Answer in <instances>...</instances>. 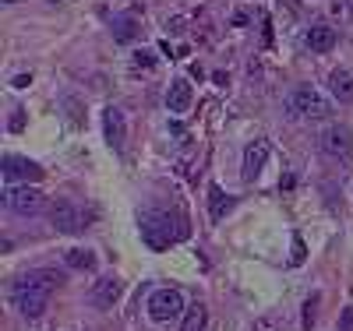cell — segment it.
I'll use <instances>...</instances> for the list:
<instances>
[{
    "mask_svg": "<svg viewBox=\"0 0 353 331\" xmlns=\"http://www.w3.org/2000/svg\"><path fill=\"white\" fill-rule=\"evenodd\" d=\"M141 239L149 244L152 250H166L170 244L184 239V226L176 222V215L163 212V208H152V212H141Z\"/></svg>",
    "mask_w": 353,
    "mask_h": 331,
    "instance_id": "6da1fadb",
    "label": "cell"
},
{
    "mask_svg": "<svg viewBox=\"0 0 353 331\" xmlns=\"http://www.w3.org/2000/svg\"><path fill=\"white\" fill-rule=\"evenodd\" d=\"M286 109H290V116H297V120H325L332 113L325 96L314 92V88H297V92H290Z\"/></svg>",
    "mask_w": 353,
    "mask_h": 331,
    "instance_id": "7a4b0ae2",
    "label": "cell"
},
{
    "mask_svg": "<svg viewBox=\"0 0 353 331\" xmlns=\"http://www.w3.org/2000/svg\"><path fill=\"white\" fill-rule=\"evenodd\" d=\"M8 208L14 215H39L46 208V194L36 184H21V187H8Z\"/></svg>",
    "mask_w": 353,
    "mask_h": 331,
    "instance_id": "3957f363",
    "label": "cell"
},
{
    "mask_svg": "<svg viewBox=\"0 0 353 331\" xmlns=\"http://www.w3.org/2000/svg\"><path fill=\"white\" fill-rule=\"evenodd\" d=\"M50 222H53L57 233H81V229L88 226V215L81 212L74 201L61 197V201H53V204H50Z\"/></svg>",
    "mask_w": 353,
    "mask_h": 331,
    "instance_id": "277c9868",
    "label": "cell"
},
{
    "mask_svg": "<svg viewBox=\"0 0 353 331\" xmlns=\"http://www.w3.org/2000/svg\"><path fill=\"white\" fill-rule=\"evenodd\" d=\"M188 307H184V296H181V289H156L152 296H149V317L152 321H173V317H181Z\"/></svg>",
    "mask_w": 353,
    "mask_h": 331,
    "instance_id": "5b68a950",
    "label": "cell"
},
{
    "mask_svg": "<svg viewBox=\"0 0 353 331\" xmlns=\"http://www.w3.org/2000/svg\"><path fill=\"white\" fill-rule=\"evenodd\" d=\"M318 145H321V152H325V156L339 159V156H350V148H353V134H350V127H346V124H329L325 131H321Z\"/></svg>",
    "mask_w": 353,
    "mask_h": 331,
    "instance_id": "8992f818",
    "label": "cell"
},
{
    "mask_svg": "<svg viewBox=\"0 0 353 331\" xmlns=\"http://www.w3.org/2000/svg\"><path fill=\"white\" fill-rule=\"evenodd\" d=\"M61 282H64L61 272H53V268H39V272H25V275H18L11 289H32V292H46V296H50Z\"/></svg>",
    "mask_w": 353,
    "mask_h": 331,
    "instance_id": "52a82bcc",
    "label": "cell"
},
{
    "mask_svg": "<svg viewBox=\"0 0 353 331\" xmlns=\"http://www.w3.org/2000/svg\"><path fill=\"white\" fill-rule=\"evenodd\" d=\"M103 131H106V145L113 152H121L124 141H128V124H124V109L117 106H106L103 109Z\"/></svg>",
    "mask_w": 353,
    "mask_h": 331,
    "instance_id": "ba28073f",
    "label": "cell"
},
{
    "mask_svg": "<svg viewBox=\"0 0 353 331\" xmlns=\"http://www.w3.org/2000/svg\"><path fill=\"white\" fill-rule=\"evenodd\" d=\"M4 176L8 180H21V184H39L43 166L32 162V159H21V156H8L4 159Z\"/></svg>",
    "mask_w": 353,
    "mask_h": 331,
    "instance_id": "9c48e42d",
    "label": "cell"
},
{
    "mask_svg": "<svg viewBox=\"0 0 353 331\" xmlns=\"http://www.w3.org/2000/svg\"><path fill=\"white\" fill-rule=\"evenodd\" d=\"M11 299H14V307H18L21 317H43L46 303H50L46 292H32V289H11Z\"/></svg>",
    "mask_w": 353,
    "mask_h": 331,
    "instance_id": "30bf717a",
    "label": "cell"
},
{
    "mask_svg": "<svg viewBox=\"0 0 353 331\" xmlns=\"http://www.w3.org/2000/svg\"><path fill=\"white\" fill-rule=\"evenodd\" d=\"M121 292H124V282L117 279V275H106V279H99L96 282V289H92V307H99V310H110L117 299H121Z\"/></svg>",
    "mask_w": 353,
    "mask_h": 331,
    "instance_id": "8fae6325",
    "label": "cell"
},
{
    "mask_svg": "<svg viewBox=\"0 0 353 331\" xmlns=\"http://www.w3.org/2000/svg\"><path fill=\"white\" fill-rule=\"evenodd\" d=\"M269 162V141L265 138H254L248 148H244V180H254L261 173V166Z\"/></svg>",
    "mask_w": 353,
    "mask_h": 331,
    "instance_id": "7c38bea8",
    "label": "cell"
},
{
    "mask_svg": "<svg viewBox=\"0 0 353 331\" xmlns=\"http://www.w3.org/2000/svg\"><path fill=\"white\" fill-rule=\"evenodd\" d=\"M166 109L170 113H188L191 109V85L184 78H173L166 88Z\"/></svg>",
    "mask_w": 353,
    "mask_h": 331,
    "instance_id": "4fadbf2b",
    "label": "cell"
},
{
    "mask_svg": "<svg viewBox=\"0 0 353 331\" xmlns=\"http://www.w3.org/2000/svg\"><path fill=\"white\" fill-rule=\"evenodd\" d=\"M304 46L311 53H329L336 46V28L332 25H311L307 36H304Z\"/></svg>",
    "mask_w": 353,
    "mask_h": 331,
    "instance_id": "5bb4252c",
    "label": "cell"
},
{
    "mask_svg": "<svg viewBox=\"0 0 353 331\" xmlns=\"http://www.w3.org/2000/svg\"><path fill=\"white\" fill-rule=\"evenodd\" d=\"M329 92L339 99V103H353V74L346 67H336L329 74Z\"/></svg>",
    "mask_w": 353,
    "mask_h": 331,
    "instance_id": "9a60e30c",
    "label": "cell"
},
{
    "mask_svg": "<svg viewBox=\"0 0 353 331\" xmlns=\"http://www.w3.org/2000/svg\"><path fill=\"white\" fill-rule=\"evenodd\" d=\"M64 264L68 268H78V272H92L96 268V254L88 247H68L64 250Z\"/></svg>",
    "mask_w": 353,
    "mask_h": 331,
    "instance_id": "2e32d148",
    "label": "cell"
},
{
    "mask_svg": "<svg viewBox=\"0 0 353 331\" xmlns=\"http://www.w3.org/2000/svg\"><path fill=\"white\" fill-rule=\"evenodd\" d=\"M205 328H209V307H205V303H191V307L184 310L181 331H205Z\"/></svg>",
    "mask_w": 353,
    "mask_h": 331,
    "instance_id": "e0dca14e",
    "label": "cell"
},
{
    "mask_svg": "<svg viewBox=\"0 0 353 331\" xmlns=\"http://www.w3.org/2000/svg\"><path fill=\"white\" fill-rule=\"evenodd\" d=\"M230 208H233V197H230V194H223L219 187H212V191H209V212H212V219L219 222V219L230 212Z\"/></svg>",
    "mask_w": 353,
    "mask_h": 331,
    "instance_id": "ac0fdd59",
    "label": "cell"
},
{
    "mask_svg": "<svg viewBox=\"0 0 353 331\" xmlns=\"http://www.w3.org/2000/svg\"><path fill=\"white\" fill-rule=\"evenodd\" d=\"M138 32H141V25H138L134 18H124L121 25L113 28V39H117V43H131V39H134Z\"/></svg>",
    "mask_w": 353,
    "mask_h": 331,
    "instance_id": "d6986e66",
    "label": "cell"
},
{
    "mask_svg": "<svg viewBox=\"0 0 353 331\" xmlns=\"http://www.w3.org/2000/svg\"><path fill=\"white\" fill-rule=\"evenodd\" d=\"M251 331H283V317L279 314H261L251 321Z\"/></svg>",
    "mask_w": 353,
    "mask_h": 331,
    "instance_id": "ffe728a7",
    "label": "cell"
},
{
    "mask_svg": "<svg viewBox=\"0 0 353 331\" xmlns=\"http://www.w3.org/2000/svg\"><path fill=\"white\" fill-rule=\"evenodd\" d=\"M318 303H321V296H318V292H311V296L304 299V331H311V328H314V317H318Z\"/></svg>",
    "mask_w": 353,
    "mask_h": 331,
    "instance_id": "44dd1931",
    "label": "cell"
},
{
    "mask_svg": "<svg viewBox=\"0 0 353 331\" xmlns=\"http://www.w3.org/2000/svg\"><path fill=\"white\" fill-rule=\"evenodd\" d=\"M166 32H170V36H184V32H188V18H170V21H166Z\"/></svg>",
    "mask_w": 353,
    "mask_h": 331,
    "instance_id": "7402d4cb",
    "label": "cell"
},
{
    "mask_svg": "<svg viewBox=\"0 0 353 331\" xmlns=\"http://www.w3.org/2000/svg\"><path fill=\"white\" fill-rule=\"evenodd\" d=\"M152 64H156V60H152L149 50H138V53H134V67H145V71H149Z\"/></svg>",
    "mask_w": 353,
    "mask_h": 331,
    "instance_id": "603a6c76",
    "label": "cell"
},
{
    "mask_svg": "<svg viewBox=\"0 0 353 331\" xmlns=\"http://www.w3.org/2000/svg\"><path fill=\"white\" fill-rule=\"evenodd\" d=\"M339 331H353V307H346L339 314Z\"/></svg>",
    "mask_w": 353,
    "mask_h": 331,
    "instance_id": "cb8c5ba5",
    "label": "cell"
},
{
    "mask_svg": "<svg viewBox=\"0 0 353 331\" xmlns=\"http://www.w3.org/2000/svg\"><path fill=\"white\" fill-rule=\"evenodd\" d=\"M304 261V244H301V236L293 239V264H301Z\"/></svg>",
    "mask_w": 353,
    "mask_h": 331,
    "instance_id": "d4e9b609",
    "label": "cell"
},
{
    "mask_svg": "<svg viewBox=\"0 0 353 331\" xmlns=\"http://www.w3.org/2000/svg\"><path fill=\"white\" fill-rule=\"evenodd\" d=\"M11 85H14V88H28V85H32V74H25V71H21V74H14Z\"/></svg>",
    "mask_w": 353,
    "mask_h": 331,
    "instance_id": "484cf974",
    "label": "cell"
},
{
    "mask_svg": "<svg viewBox=\"0 0 353 331\" xmlns=\"http://www.w3.org/2000/svg\"><path fill=\"white\" fill-rule=\"evenodd\" d=\"M21 124H25V116H21V113H14V116H11V127H14V131H21Z\"/></svg>",
    "mask_w": 353,
    "mask_h": 331,
    "instance_id": "4316f807",
    "label": "cell"
},
{
    "mask_svg": "<svg viewBox=\"0 0 353 331\" xmlns=\"http://www.w3.org/2000/svg\"><path fill=\"white\" fill-rule=\"evenodd\" d=\"M71 331H88V328H71Z\"/></svg>",
    "mask_w": 353,
    "mask_h": 331,
    "instance_id": "83f0119b",
    "label": "cell"
},
{
    "mask_svg": "<svg viewBox=\"0 0 353 331\" xmlns=\"http://www.w3.org/2000/svg\"><path fill=\"white\" fill-rule=\"evenodd\" d=\"M4 4H18V0H4Z\"/></svg>",
    "mask_w": 353,
    "mask_h": 331,
    "instance_id": "f1b7e54d",
    "label": "cell"
}]
</instances>
